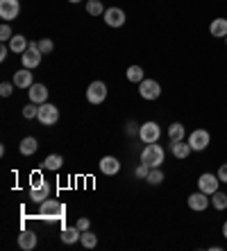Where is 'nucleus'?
Returning a JSON list of instances; mask_svg holds the SVG:
<instances>
[{
    "label": "nucleus",
    "instance_id": "f03ea898",
    "mask_svg": "<svg viewBox=\"0 0 227 251\" xmlns=\"http://www.w3.org/2000/svg\"><path fill=\"white\" fill-rule=\"evenodd\" d=\"M164 147L157 145V143H150V145H145V150L141 152V161L143 163H148L150 168H159V165L164 163Z\"/></svg>",
    "mask_w": 227,
    "mask_h": 251
},
{
    "label": "nucleus",
    "instance_id": "aec40b11",
    "mask_svg": "<svg viewBox=\"0 0 227 251\" xmlns=\"http://www.w3.org/2000/svg\"><path fill=\"white\" fill-rule=\"evenodd\" d=\"M48 197H50V183L48 181L43 183L41 188H30V199L32 201H39V204H41V201H46Z\"/></svg>",
    "mask_w": 227,
    "mask_h": 251
},
{
    "label": "nucleus",
    "instance_id": "20e7f679",
    "mask_svg": "<svg viewBox=\"0 0 227 251\" xmlns=\"http://www.w3.org/2000/svg\"><path fill=\"white\" fill-rule=\"evenodd\" d=\"M139 138L143 140L145 145H150V143H159V138H162V129H159L157 123H143L141 129H139Z\"/></svg>",
    "mask_w": 227,
    "mask_h": 251
},
{
    "label": "nucleus",
    "instance_id": "58836bf2",
    "mask_svg": "<svg viewBox=\"0 0 227 251\" xmlns=\"http://www.w3.org/2000/svg\"><path fill=\"white\" fill-rule=\"evenodd\" d=\"M223 235H225V238H227V222L223 224Z\"/></svg>",
    "mask_w": 227,
    "mask_h": 251
},
{
    "label": "nucleus",
    "instance_id": "39448f33",
    "mask_svg": "<svg viewBox=\"0 0 227 251\" xmlns=\"http://www.w3.org/2000/svg\"><path fill=\"white\" fill-rule=\"evenodd\" d=\"M41 50H39V43H36V41H30V46H28V50H25V52H23V57H21V59H23V66H25V68H36V66H39V64H41Z\"/></svg>",
    "mask_w": 227,
    "mask_h": 251
},
{
    "label": "nucleus",
    "instance_id": "2eb2a0df",
    "mask_svg": "<svg viewBox=\"0 0 227 251\" xmlns=\"http://www.w3.org/2000/svg\"><path fill=\"white\" fill-rule=\"evenodd\" d=\"M32 70L30 68H23V70H18V73H14V86L18 88H30L32 86Z\"/></svg>",
    "mask_w": 227,
    "mask_h": 251
},
{
    "label": "nucleus",
    "instance_id": "7ed1b4c3",
    "mask_svg": "<svg viewBox=\"0 0 227 251\" xmlns=\"http://www.w3.org/2000/svg\"><path fill=\"white\" fill-rule=\"evenodd\" d=\"M39 123L43 125V127H50V125H55L57 120H59V109L55 104H48V102H43L41 106H39Z\"/></svg>",
    "mask_w": 227,
    "mask_h": 251
},
{
    "label": "nucleus",
    "instance_id": "6ab92c4d",
    "mask_svg": "<svg viewBox=\"0 0 227 251\" xmlns=\"http://www.w3.org/2000/svg\"><path fill=\"white\" fill-rule=\"evenodd\" d=\"M80 238H82V231H80L78 226H64L61 228V242H66V245H73V242H78Z\"/></svg>",
    "mask_w": 227,
    "mask_h": 251
},
{
    "label": "nucleus",
    "instance_id": "a878e982",
    "mask_svg": "<svg viewBox=\"0 0 227 251\" xmlns=\"http://www.w3.org/2000/svg\"><path fill=\"white\" fill-rule=\"evenodd\" d=\"M184 125H179V123H173L170 127H168V136H170V140H182L184 138Z\"/></svg>",
    "mask_w": 227,
    "mask_h": 251
},
{
    "label": "nucleus",
    "instance_id": "c756f323",
    "mask_svg": "<svg viewBox=\"0 0 227 251\" xmlns=\"http://www.w3.org/2000/svg\"><path fill=\"white\" fill-rule=\"evenodd\" d=\"M39 116V106L34 104V102H30L28 106H23V118H28V120H32V118Z\"/></svg>",
    "mask_w": 227,
    "mask_h": 251
},
{
    "label": "nucleus",
    "instance_id": "f8f14e48",
    "mask_svg": "<svg viewBox=\"0 0 227 251\" xmlns=\"http://www.w3.org/2000/svg\"><path fill=\"white\" fill-rule=\"evenodd\" d=\"M211 204V199L207 193H202V190H198V193L189 195V208L191 210H207Z\"/></svg>",
    "mask_w": 227,
    "mask_h": 251
},
{
    "label": "nucleus",
    "instance_id": "4c0bfd02",
    "mask_svg": "<svg viewBox=\"0 0 227 251\" xmlns=\"http://www.w3.org/2000/svg\"><path fill=\"white\" fill-rule=\"evenodd\" d=\"M7 52H9V46L0 48V61H5V59H7Z\"/></svg>",
    "mask_w": 227,
    "mask_h": 251
},
{
    "label": "nucleus",
    "instance_id": "6e6552de",
    "mask_svg": "<svg viewBox=\"0 0 227 251\" xmlns=\"http://www.w3.org/2000/svg\"><path fill=\"white\" fill-rule=\"evenodd\" d=\"M107 98V84L105 82H93L89 88H86V100L91 104H100Z\"/></svg>",
    "mask_w": 227,
    "mask_h": 251
},
{
    "label": "nucleus",
    "instance_id": "f257e3e1",
    "mask_svg": "<svg viewBox=\"0 0 227 251\" xmlns=\"http://www.w3.org/2000/svg\"><path fill=\"white\" fill-rule=\"evenodd\" d=\"M39 215L43 217V220H53V222H64L66 217V206L61 204V201H55V199H46V201H41L39 204Z\"/></svg>",
    "mask_w": 227,
    "mask_h": 251
},
{
    "label": "nucleus",
    "instance_id": "4be33fe9",
    "mask_svg": "<svg viewBox=\"0 0 227 251\" xmlns=\"http://www.w3.org/2000/svg\"><path fill=\"white\" fill-rule=\"evenodd\" d=\"M36 150H39V143H36L34 136H28V138L21 140V154L23 156H32Z\"/></svg>",
    "mask_w": 227,
    "mask_h": 251
},
{
    "label": "nucleus",
    "instance_id": "423d86ee",
    "mask_svg": "<svg viewBox=\"0 0 227 251\" xmlns=\"http://www.w3.org/2000/svg\"><path fill=\"white\" fill-rule=\"evenodd\" d=\"M209 140H211V136L207 129H196V131L189 136V145H191V150H196V152H202V150H207Z\"/></svg>",
    "mask_w": 227,
    "mask_h": 251
},
{
    "label": "nucleus",
    "instance_id": "c85d7f7f",
    "mask_svg": "<svg viewBox=\"0 0 227 251\" xmlns=\"http://www.w3.org/2000/svg\"><path fill=\"white\" fill-rule=\"evenodd\" d=\"M80 242H82L86 249H93V247L98 245V238L91 233V231H82V238H80Z\"/></svg>",
    "mask_w": 227,
    "mask_h": 251
},
{
    "label": "nucleus",
    "instance_id": "ddd939ff",
    "mask_svg": "<svg viewBox=\"0 0 227 251\" xmlns=\"http://www.w3.org/2000/svg\"><path fill=\"white\" fill-rule=\"evenodd\" d=\"M118 170H120V163H118V158L116 156H102L100 158V172L102 175H118Z\"/></svg>",
    "mask_w": 227,
    "mask_h": 251
},
{
    "label": "nucleus",
    "instance_id": "f3484780",
    "mask_svg": "<svg viewBox=\"0 0 227 251\" xmlns=\"http://www.w3.org/2000/svg\"><path fill=\"white\" fill-rule=\"evenodd\" d=\"M18 247L21 249H25V251H30V249H34L36 247V233L34 231H21V235H18Z\"/></svg>",
    "mask_w": 227,
    "mask_h": 251
},
{
    "label": "nucleus",
    "instance_id": "412c9836",
    "mask_svg": "<svg viewBox=\"0 0 227 251\" xmlns=\"http://www.w3.org/2000/svg\"><path fill=\"white\" fill-rule=\"evenodd\" d=\"M28 46H30V43H28V39H25L23 34H14L12 36V41H9V50H12V52H21L23 54L25 50H28Z\"/></svg>",
    "mask_w": 227,
    "mask_h": 251
},
{
    "label": "nucleus",
    "instance_id": "a211bd4d",
    "mask_svg": "<svg viewBox=\"0 0 227 251\" xmlns=\"http://www.w3.org/2000/svg\"><path fill=\"white\" fill-rule=\"evenodd\" d=\"M209 32L214 39H225L227 36V18H214V23L209 25Z\"/></svg>",
    "mask_w": 227,
    "mask_h": 251
},
{
    "label": "nucleus",
    "instance_id": "e433bc0d",
    "mask_svg": "<svg viewBox=\"0 0 227 251\" xmlns=\"http://www.w3.org/2000/svg\"><path fill=\"white\" fill-rule=\"evenodd\" d=\"M218 179H221V183H227V163H223L218 168Z\"/></svg>",
    "mask_w": 227,
    "mask_h": 251
},
{
    "label": "nucleus",
    "instance_id": "ea45409f",
    "mask_svg": "<svg viewBox=\"0 0 227 251\" xmlns=\"http://www.w3.org/2000/svg\"><path fill=\"white\" fill-rule=\"evenodd\" d=\"M68 2H80V0H68Z\"/></svg>",
    "mask_w": 227,
    "mask_h": 251
},
{
    "label": "nucleus",
    "instance_id": "b1692460",
    "mask_svg": "<svg viewBox=\"0 0 227 251\" xmlns=\"http://www.w3.org/2000/svg\"><path fill=\"white\" fill-rule=\"evenodd\" d=\"M127 79L134 84H141L143 82V68H141V66H130V68H127Z\"/></svg>",
    "mask_w": 227,
    "mask_h": 251
},
{
    "label": "nucleus",
    "instance_id": "4468645a",
    "mask_svg": "<svg viewBox=\"0 0 227 251\" xmlns=\"http://www.w3.org/2000/svg\"><path fill=\"white\" fill-rule=\"evenodd\" d=\"M28 93H30V102H34V104H43L48 100V88L43 86V84H32L28 88Z\"/></svg>",
    "mask_w": 227,
    "mask_h": 251
},
{
    "label": "nucleus",
    "instance_id": "7c9ffc66",
    "mask_svg": "<svg viewBox=\"0 0 227 251\" xmlns=\"http://www.w3.org/2000/svg\"><path fill=\"white\" fill-rule=\"evenodd\" d=\"M43 176H41V172H32V176H30V188H41L43 186Z\"/></svg>",
    "mask_w": 227,
    "mask_h": 251
},
{
    "label": "nucleus",
    "instance_id": "dca6fc26",
    "mask_svg": "<svg viewBox=\"0 0 227 251\" xmlns=\"http://www.w3.org/2000/svg\"><path fill=\"white\" fill-rule=\"evenodd\" d=\"M170 152H173L175 158H186L193 150L189 143H184V140H170Z\"/></svg>",
    "mask_w": 227,
    "mask_h": 251
},
{
    "label": "nucleus",
    "instance_id": "a19ab883",
    "mask_svg": "<svg viewBox=\"0 0 227 251\" xmlns=\"http://www.w3.org/2000/svg\"><path fill=\"white\" fill-rule=\"evenodd\" d=\"M225 43H227V36H225Z\"/></svg>",
    "mask_w": 227,
    "mask_h": 251
},
{
    "label": "nucleus",
    "instance_id": "f704fd0d",
    "mask_svg": "<svg viewBox=\"0 0 227 251\" xmlns=\"http://www.w3.org/2000/svg\"><path fill=\"white\" fill-rule=\"evenodd\" d=\"M12 84H9V82H2V84H0V95H2V98H9V95H12Z\"/></svg>",
    "mask_w": 227,
    "mask_h": 251
},
{
    "label": "nucleus",
    "instance_id": "2f4dec72",
    "mask_svg": "<svg viewBox=\"0 0 227 251\" xmlns=\"http://www.w3.org/2000/svg\"><path fill=\"white\" fill-rule=\"evenodd\" d=\"M53 48H55V43L50 41V39H43V41H39V50H41L43 54H50V52H53Z\"/></svg>",
    "mask_w": 227,
    "mask_h": 251
},
{
    "label": "nucleus",
    "instance_id": "bb28decb",
    "mask_svg": "<svg viewBox=\"0 0 227 251\" xmlns=\"http://www.w3.org/2000/svg\"><path fill=\"white\" fill-rule=\"evenodd\" d=\"M86 12L91 16H100V14H105V7H102L100 0H86Z\"/></svg>",
    "mask_w": 227,
    "mask_h": 251
},
{
    "label": "nucleus",
    "instance_id": "5701e85b",
    "mask_svg": "<svg viewBox=\"0 0 227 251\" xmlns=\"http://www.w3.org/2000/svg\"><path fill=\"white\" fill-rule=\"evenodd\" d=\"M61 163H64V158H61L59 154H50V156H46V161H43V168L57 172V170L61 168Z\"/></svg>",
    "mask_w": 227,
    "mask_h": 251
},
{
    "label": "nucleus",
    "instance_id": "1a4fd4ad",
    "mask_svg": "<svg viewBox=\"0 0 227 251\" xmlns=\"http://www.w3.org/2000/svg\"><path fill=\"white\" fill-rule=\"evenodd\" d=\"M21 14V2L18 0H0V18L2 21H14Z\"/></svg>",
    "mask_w": 227,
    "mask_h": 251
},
{
    "label": "nucleus",
    "instance_id": "0eeeda50",
    "mask_svg": "<svg viewBox=\"0 0 227 251\" xmlns=\"http://www.w3.org/2000/svg\"><path fill=\"white\" fill-rule=\"evenodd\" d=\"M139 93L143 100H157L162 95V86L157 79H143V82L139 84Z\"/></svg>",
    "mask_w": 227,
    "mask_h": 251
},
{
    "label": "nucleus",
    "instance_id": "9b49d317",
    "mask_svg": "<svg viewBox=\"0 0 227 251\" xmlns=\"http://www.w3.org/2000/svg\"><path fill=\"white\" fill-rule=\"evenodd\" d=\"M102 16H105V23L109 27H120V25L125 23V12L120 7H109V9H105Z\"/></svg>",
    "mask_w": 227,
    "mask_h": 251
},
{
    "label": "nucleus",
    "instance_id": "cd10ccee",
    "mask_svg": "<svg viewBox=\"0 0 227 251\" xmlns=\"http://www.w3.org/2000/svg\"><path fill=\"white\" fill-rule=\"evenodd\" d=\"M148 183H152V186H159V183L164 181V172L159 168H150V175H148V179H145Z\"/></svg>",
    "mask_w": 227,
    "mask_h": 251
},
{
    "label": "nucleus",
    "instance_id": "72a5a7b5",
    "mask_svg": "<svg viewBox=\"0 0 227 251\" xmlns=\"http://www.w3.org/2000/svg\"><path fill=\"white\" fill-rule=\"evenodd\" d=\"M12 29H9V25H2V27H0V41H12Z\"/></svg>",
    "mask_w": 227,
    "mask_h": 251
},
{
    "label": "nucleus",
    "instance_id": "c9c22d12",
    "mask_svg": "<svg viewBox=\"0 0 227 251\" xmlns=\"http://www.w3.org/2000/svg\"><path fill=\"white\" fill-rule=\"evenodd\" d=\"M75 226H78L80 231H89L91 222H89V220H86V217H80V220H78V224H75Z\"/></svg>",
    "mask_w": 227,
    "mask_h": 251
},
{
    "label": "nucleus",
    "instance_id": "393cba45",
    "mask_svg": "<svg viewBox=\"0 0 227 251\" xmlns=\"http://www.w3.org/2000/svg\"><path fill=\"white\" fill-rule=\"evenodd\" d=\"M211 204H214L216 210H225L227 208V195L221 193V190H216V193L211 195Z\"/></svg>",
    "mask_w": 227,
    "mask_h": 251
},
{
    "label": "nucleus",
    "instance_id": "473e14b6",
    "mask_svg": "<svg viewBox=\"0 0 227 251\" xmlns=\"http://www.w3.org/2000/svg\"><path fill=\"white\" fill-rule=\"evenodd\" d=\"M134 175L139 176V179H148V175H150V165L148 163H141L137 168V172H134Z\"/></svg>",
    "mask_w": 227,
    "mask_h": 251
},
{
    "label": "nucleus",
    "instance_id": "9d476101",
    "mask_svg": "<svg viewBox=\"0 0 227 251\" xmlns=\"http://www.w3.org/2000/svg\"><path fill=\"white\" fill-rule=\"evenodd\" d=\"M218 183H221L218 175H209V172L200 175V179H198V188H200L202 193H207L209 197L216 193V190H218Z\"/></svg>",
    "mask_w": 227,
    "mask_h": 251
}]
</instances>
